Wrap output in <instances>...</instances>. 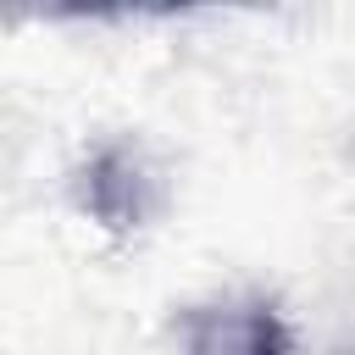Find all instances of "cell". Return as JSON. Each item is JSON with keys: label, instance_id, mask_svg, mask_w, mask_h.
I'll use <instances>...</instances> for the list:
<instances>
[{"label": "cell", "instance_id": "6da1fadb", "mask_svg": "<svg viewBox=\"0 0 355 355\" xmlns=\"http://www.w3.org/2000/svg\"><path fill=\"white\" fill-rule=\"evenodd\" d=\"M189 355H294V338L272 305H200L183 322Z\"/></svg>", "mask_w": 355, "mask_h": 355}, {"label": "cell", "instance_id": "7a4b0ae2", "mask_svg": "<svg viewBox=\"0 0 355 355\" xmlns=\"http://www.w3.org/2000/svg\"><path fill=\"white\" fill-rule=\"evenodd\" d=\"M78 200L94 222H105L111 233H128L150 216V178L139 166V155L128 150H100L83 178H78Z\"/></svg>", "mask_w": 355, "mask_h": 355}]
</instances>
